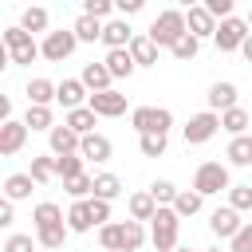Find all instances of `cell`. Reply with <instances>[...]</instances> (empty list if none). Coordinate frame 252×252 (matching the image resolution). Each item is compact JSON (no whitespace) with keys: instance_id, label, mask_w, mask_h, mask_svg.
<instances>
[{"instance_id":"32","label":"cell","mask_w":252,"mask_h":252,"mask_svg":"<svg viewBox=\"0 0 252 252\" xmlns=\"http://www.w3.org/2000/svg\"><path fill=\"white\" fill-rule=\"evenodd\" d=\"M47 24H51V16H47V8H39V4L20 12V28H24L28 35H35V32H43V35H47Z\"/></svg>"},{"instance_id":"1","label":"cell","mask_w":252,"mask_h":252,"mask_svg":"<svg viewBox=\"0 0 252 252\" xmlns=\"http://www.w3.org/2000/svg\"><path fill=\"white\" fill-rule=\"evenodd\" d=\"M146 224L142 220H110L98 228V244L102 252H138L146 244Z\"/></svg>"},{"instance_id":"41","label":"cell","mask_w":252,"mask_h":252,"mask_svg":"<svg viewBox=\"0 0 252 252\" xmlns=\"http://www.w3.org/2000/svg\"><path fill=\"white\" fill-rule=\"evenodd\" d=\"M67 224H55V228H43V232H35V240H39V248H47V252H59L63 244H67Z\"/></svg>"},{"instance_id":"31","label":"cell","mask_w":252,"mask_h":252,"mask_svg":"<svg viewBox=\"0 0 252 252\" xmlns=\"http://www.w3.org/2000/svg\"><path fill=\"white\" fill-rule=\"evenodd\" d=\"M24 126H28V130H43V134H51L59 122H55L51 106H28V110H24Z\"/></svg>"},{"instance_id":"29","label":"cell","mask_w":252,"mask_h":252,"mask_svg":"<svg viewBox=\"0 0 252 252\" xmlns=\"http://www.w3.org/2000/svg\"><path fill=\"white\" fill-rule=\"evenodd\" d=\"M28 173H32V181H35V185H51V181L59 177V169H55V154H35Z\"/></svg>"},{"instance_id":"37","label":"cell","mask_w":252,"mask_h":252,"mask_svg":"<svg viewBox=\"0 0 252 252\" xmlns=\"http://www.w3.org/2000/svg\"><path fill=\"white\" fill-rule=\"evenodd\" d=\"M197 51H201V39H197V35H189V32L169 47V55H173L177 63H193V59H197Z\"/></svg>"},{"instance_id":"22","label":"cell","mask_w":252,"mask_h":252,"mask_svg":"<svg viewBox=\"0 0 252 252\" xmlns=\"http://www.w3.org/2000/svg\"><path fill=\"white\" fill-rule=\"evenodd\" d=\"M102 63H106V71H110L114 79H130V75L138 71V63H134L130 47H122V51H106V55H102Z\"/></svg>"},{"instance_id":"24","label":"cell","mask_w":252,"mask_h":252,"mask_svg":"<svg viewBox=\"0 0 252 252\" xmlns=\"http://www.w3.org/2000/svg\"><path fill=\"white\" fill-rule=\"evenodd\" d=\"M248 126H252V114H248L244 106H232V110H224V114H220V130H224L228 138H244V134H248Z\"/></svg>"},{"instance_id":"11","label":"cell","mask_w":252,"mask_h":252,"mask_svg":"<svg viewBox=\"0 0 252 252\" xmlns=\"http://www.w3.org/2000/svg\"><path fill=\"white\" fill-rule=\"evenodd\" d=\"M24 142H28V126H24V118H8V122H0V158L20 154Z\"/></svg>"},{"instance_id":"39","label":"cell","mask_w":252,"mask_h":252,"mask_svg":"<svg viewBox=\"0 0 252 252\" xmlns=\"http://www.w3.org/2000/svg\"><path fill=\"white\" fill-rule=\"evenodd\" d=\"M177 193H181V189H177V185H173L169 177H158V181L150 185V197L158 201V209H165V205L173 209V201H177Z\"/></svg>"},{"instance_id":"17","label":"cell","mask_w":252,"mask_h":252,"mask_svg":"<svg viewBox=\"0 0 252 252\" xmlns=\"http://www.w3.org/2000/svg\"><path fill=\"white\" fill-rule=\"evenodd\" d=\"M205 98H209V110H213V114H224V110H232V106H240V102H236V83H228V79H220V83H213Z\"/></svg>"},{"instance_id":"40","label":"cell","mask_w":252,"mask_h":252,"mask_svg":"<svg viewBox=\"0 0 252 252\" xmlns=\"http://www.w3.org/2000/svg\"><path fill=\"white\" fill-rule=\"evenodd\" d=\"M63 189L71 193V201H91L94 197V173H83L75 181H63Z\"/></svg>"},{"instance_id":"30","label":"cell","mask_w":252,"mask_h":252,"mask_svg":"<svg viewBox=\"0 0 252 252\" xmlns=\"http://www.w3.org/2000/svg\"><path fill=\"white\" fill-rule=\"evenodd\" d=\"M224 158H228V165H240V169H248V165H252V134H244V138H228V150H224Z\"/></svg>"},{"instance_id":"12","label":"cell","mask_w":252,"mask_h":252,"mask_svg":"<svg viewBox=\"0 0 252 252\" xmlns=\"http://www.w3.org/2000/svg\"><path fill=\"white\" fill-rule=\"evenodd\" d=\"M98 118H122L126 114V94L122 91H98V94H91V102H87Z\"/></svg>"},{"instance_id":"7","label":"cell","mask_w":252,"mask_h":252,"mask_svg":"<svg viewBox=\"0 0 252 252\" xmlns=\"http://www.w3.org/2000/svg\"><path fill=\"white\" fill-rule=\"evenodd\" d=\"M217 130H220V114L201 110V114H193V118L181 126V138H185V146H205L209 138H217Z\"/></svg>"},{"instance_id":"20","label":"cell","mask_w":252,"mask_h":252,"mask_svg":"<svg viewBox=\"0 0 252 252\" xmlns=\"http://www.w3.org/2000/svg\"><path fill=\"white\" fill-rule=\"evenodd\" d=\"M63 126H71L79 138H87V134H98L94 126H98V114L91 110V106H79V110H67L63 114Z\"/></svg>"},{"instance_id":"18","label":"cell","mask_w":252,"mask_h":252,"mask_svg":"<svg viewBox=\"0 0 252 252\" xmlns=\"http://www.w3.org/2000/svg\"><path fill=\"white\" fill-rule=\"evenodd\" d=\"M79 79H83V87H87L91 94H98V91H114V75L106 71V63H94V59H91V63L83 67Z\"/></svg>"},{"instance_id":"10","label":"cell","mask_w":252,"mask_h":252,"mask_svg":"<svg viewBox=\"0 0 252 252\" xmlns=\"http://www.w3.org/2000/svg\"><path fill=\"white\" fill-rule=\"evenodd\" d=\"M240 228H244V220H240V213H236L232 205H220V209H213V217H209V232H213L217 240H232Z\"/></svg>"},{"instance_id":"49","label":"cell","mask_w":252,"mask_h":252,"mask_svg":"<svg viewBox=\"0 0 252 252\" xmlns=\"http://www.w3.org/2000/svg\"><path fill=\"white\" fill-rule=\"evenodd\" d=\"M12 220H16V205H12V201H0V224L8 228Z\"/></svg>"},{"instance_id":"16","label":"cell","mask_w":252,"mask_h":252,"mask_svg":"<svg viewBox=\"0 0 252 252\" xmlns=\"http://www.w3.org/2000/svg\"><path fill=\"white\" fill-rule=\"evenodd\" d=\"M79 146H83V138H79V134H75L71 126H63V122H59V126H55V130L47 134V150H51L55 158H67V154H79Z\"/></svg>"},{"instance_id":"48","label":"cell","mask_w":252,"mask_h":252,"mask_svg":"<svg viewBox=\"0 0 252 252\" xmlns=\"http://www.w3.org/2000/svg\"><path fill=\"white\" fill-rule=\"evenodd\" d=\"M114 8L122 16H134V12H142V0H114Z\"/></svg>"},{"instance_id":"43","label":"cell","mask_w":252,"mask_h":252,"mask_svg":"<svg viewBox=\"0 0 252 252\" xmlns=\"http://www.w3.org/2000/svg\"><path fill=\"white\" fill-rule=\"evenodd\" d=\"M228 205L236 213H252V185H232L228 189Z\"/></svg>"},{"instance_id":"15","label":"cell","mask_w":252,"mask_h":252,"mask_svg":"<svg viewBox=\"0 0 252 252\" xmlns=\"http://www.w3.org/2000/svg\"><path fill=\"white\" fill-rule=\"evenodd\" d=\"M55 102H59L63 110H79V106L91 102V91L83 87V79H63L59 91H55Z\"/></svg>"},{"instance_id":"38","label":"cell","mask_w":252,"mask_h":252,"mask_svg":"<svg viewBox=\"0 0 252 252\" xmlns=\"http://www.w3.org/2000/svg\"><path fill=\"white\" fill-rule=\"evenodd\" d=\"M138 150L142 158H161L169 150V134H138Z\"/></svg>"},{"instance_id":"27","label":"cell","mask_w":252,"mask_h":252,"mask_svg":"<svg viewBox=\"0 0 252 252\" xmlns=\"http://www.w3.org/2000/svg\"><path fill=\"white\" fill-rule=\"evenodd\" d=\"M158 51H161V47H158L146 32H142V35H134V43H130V55H134V63H138V67H158Z\"/></svg>"},{"instance_id":"45","label":"cell","mask_w":252,"mask_h":252,"mask_svg":"<svg viewBox=\"0 0 252 252\" xmlns=\"http://www.w3.org/2000/svg\"><path fill=\"white\" fill-rule=\"evenodd\" d=\"M228 252H252V220H244V228L228 240Z\"/></svg>"},{"instance_id":"35","label":"cell","mask_w":252,"mask_h":252,"mask_svg":"<svg viewBox=\"0 0 252 252\" xmlns=\"http://www.w3.org/2000/svg\"><path fill=\"white\" fill-rule=\"evenodd\" d=\"M71 32H75L79 43H94V39H102V24L91 20V16H83V12H79V20L71 24Z\"/></svg>"},{"instance_id":"2","label":"cell","mask_w":252,"mask_h":252,"mask_svg":"<svg viewBox=\"0 0 252 252\" xmlns=\"http://www.w3.org/2000/svg\"><path fill=\"white\" fill-rule=\"evenodd\" d=\"M0 43H4V51L12 55V63L16 67H32L43 51H39V43H35V35H28L20 24H12V28H4L0 32Z\"/></svg>"},{"instance_id":"51","label":"cell","mask_w":252,"mask_h":252,"mask_svg":"<svg viewBox=\"0 0 252 252\" xmlns=\"http://www.w3.org/2000/svg\"><path fill=\"white\" fill-rule=\"evenodd\" d=\"M173 252H197V248H189V244H177V248H173Z\"/></svg>"},{"instance_id":"28","label":"cell","mask_w":252,"mask_h":252,"mask_svg":"<svg viewBox=\"0 0 252 252\" xmlns=\"http://www.w3.org/2000/svg\"><path fill=\"white\" fill-rule=\"evenodd\" d=\"M67 228H71V232H91V228H98L94 217H91V201H71V209H67Z\"/></svg>"},{"instance_id":"14","label":"cell","mask_w":252,"mask_h":252,"mask_svg":"<svg viewBox=\"0 0 252 252\" xmlns=\"http://www.w3.org/2000/svg\"><path fill=\"white\" fill-rule=\"evenodd\" d=\"M102 43H106V51H122V47L134 43V28H130L122 16H114V20L102 24Z\"/></svg>"},{"instance_id":"52","label":"cell","mask_w":252,"mask_h":252,"mask_svg":"<svg viewBox=\"0 0 252 252\" xmlns=\"http://www.w3.org/2000/svg\"><path fill=\"white\" fill-rule=\"evenodd\" d=\"M244 20H248V32H252V8H248V16H244Z\"/></svg>"},{"instance_id":"9","label":"cell","mask_w":252,"mask_h":252,"mask_svg":"<svg viewBox=\"0 0 252 252\" xmlns=\"http://www.w3.org/2000/svg\"><path fill=\"white\" fill-rule=\"evenodd\" d=\"M75 47H79V39H75V32H71V28L47 32V35H43V43H39V51H43V59H47V63H63V59H71V55H75Z\"/></svg>"},{"instance_id":"36","label":"cell","mask_w":252,"mask_h":252,"mask_svg":"<svg viewBox=\"0 0 252 252\" xmlns=\"http://www.w3.org/2000/svg\"><path fill=\"white\" fill-rule=\"evenodd\" d=\"M55 169H59V181H75L87 173V161L83 154H67V158H55Z\"/></svg>"},{"instance_id":"3","label":"cell","mask_w":252,"mask_h":252,"mask_svg":"<svg viewBox=\"0 0 252 252\" xmlns=\"http://www.w3.org/2000/svg\"><path fill=\"white\" fill-rule=\"evenodd\" d=\"M185 32H189L185 12H181V8H165V12H158V16H154V24H150V32H146V35H150L158 47H173Z\"/></svg>"},{"instance_id":"23","label":"cell","mask_w":252,"mask_h":252,"mask_svg":"<svg viewBox=\"0 0 252 252\" xmlns=\"http://www.w3.org/2000/svg\"><path fill=\"white\" fill-rule=\"evenodd\" d=\"M55 91H59V83H51V79H32V83L24 87L28 106H51V102H55Z\"/></svg>"},{"instance_id":"19","label":"cell","mask_w":252,"mask_h":252,"mask_svg":"<svg viewBox=\"0 0 252 252\" xmlns=\"http://www.w3.org/2000/svg\"><path fill=\"white\" fill-rule=\"evenodd\" d=\"M55 224H67V213H63L55 201H39V205L32 209V228L43 232V228H55Z\"/></svg>"},{"instance_id":"6","label":"cell","mask_w":252,"mask_h":252,"mask_svg":"<svg viewBox=\"0 0 252 252\" xmlns=\"http://www.w3.org/2000/svg\"><path fill=\"white\" fill-rule=\"evenodd\" d=\"M130 126L138 134H169L173 130V110H165V106H134L130 110Z\"/></svg>"},{"instance_id":"42","label":"cell","mask_w":252,"mask_h":252,"mask_svg":"<svg viewBox=\"0 0 252 252\" xmlns=\"http://www.w3.org/2000/svg\"><path fill=\"white\" fill-rule=\"evenodd\" d=\"M114 0H87L83 4V16H91V20H98V24H106V20H114Z\"/></svg>"},{"instance_id":"46","label":"cell","mask_w":252,"mask_h":252,"mask_svg":"<svg viewBox=\"0 0 252 252\" xmlns=\"http://www.w3.org/2000/svg\"><path fill=\"white\" fill-rule=\"evenodd\" d=\"M205 8L213 12V20H217V24L232 16V0H205Z\"/></svg>"},{"instance_id":"26","label":"cell","mask_w":252,"mask_h":252,"mask_svg":"<svg viewBox=\"0 0 252 252\" xmlns=\"http://www.w3.org/2000/svg\"><path fill=\"white\" fill-rule=\"evenodd\" d=\"M126 209H130V220H142V224L158 217V201L150 197V189H142V193H130Z\"/></svg>"},{"instance_id":"13","label":"cell","mask_w":252,"mask_h":252,"mask_svg":"<svg viewBox=\"0 0 252 252\" xmlns=\"http://www.w3.org/2000/svg\"><path fill=\"white\" fill-rule=\"evenodd\" d=\"M185 24H189V35H197V39H213L217 35V20H213V12L205 4H189Z\"/></svg>"},{"instance_id":"5","label":"cell","mask_w":252,"mask_h":252,"mask_svg":"<svg viewBox=\"0 0 252 252\" xmlns=\"http://www.w3.org/2000/svg\"><path fill=\"white\" fill-rule=\"evenodd\" d=\"M177 236H181V217L165 205V209H158V217L150 220V244L158 248V252H173L177 248Z\"/></svg>"},{"instance_id":"44","label":"cell","mask_w":252,"mask_h":252,"mask_svg":"<svg viewBox=\"0 0 252 252\" xmlns=\"http://www.w3.org/2000/svg\"><path fill=\"white\" fill-rule=\"evenodd\" d=\"M4 252H39V240H32L28 232H12L4 240Z\"/></svg>"},{"instance_id":"25","label":"cell","mask_w":252,"mask_h":252,"mask_svg":"<svg viewBox=\"0 0 252 252\" xmlns=\"http://www.w3.org/2000/svg\"><path fill=\"white\" fill-rule=\"evenodd\" d=\"M32 189H35V181H32V173H8L4 177V201H28L32 197Z\"/></svg>"},{"instance_id":"54","label":"cell","mask_w":252,"mask_h":252,"mask_svg":"<svg viewBox=\"0 0 252 252\" xmlns=\"http://www.w3.org/2000/svg\"><path fill=\"white\" fill-rule=\"evenodd\" d=\"M39 252H47V248H39Z\"/></svg>"},{"instance_id":"47","label":"cell","mask_w":252,"mask_h":252,"mask_svg":"<svg viewBox=\"0 0 252 252\" xmlns=\"http://www.w3.org/2000/svg\"><path fill=\"white\" fill-rule=\"evenodd\" d=\"M91 217H94V224L102 228V224H110V201H94L91 197Z\"/></svg>"},{"instance_id":"34","label":"cell","mask_w":252,"mask_h":252,"mask_svg":"<svg viewBox=\"0 0 252 252\" xmlns=\"http://www.w3.org/2000/svg\"><path fill=\"white\" fill-rule=\"evenodd\" d=\"M201 205H205V197H201L197 189H181V193H177V201H173V213L185 220V217H197V213H201Z\"/></svg>"},{"instance_id":"53","label":"cell","mask_w":252,"mask_h":252,"mask_svg":"<svg viewBox=\"0 0 252 252\" xmlns=\"http://www.w3.org/2000/svg\"><path fill=\"white\" fill-rule=\"evenodd\" d=\"M205 252H228V248H205Z\"/></svg>"},{"instance_id":"4","label":"cell","mask_w":252,"mask_h":252,"mask_svg":"<svg viewBox=\"0 0 252 252\" xmlns=\"http://www.w3.org/2000/svg\"><path fill=\"white\" fill-rule=\"evenodd\" d=\"M193 189L201 197H217V193H228L232 189V177H228V165L224 161H201L197 173H193Z\"/></svg>"},{"instance_id":"8","label":"cell","mask_w":252,"mask_h":252,"mask_svg":"<svg viewBox=\"0 0 252 252\" xmlns=\"http://www.w3.org/2000/svg\"><path fill=\"white\" fill-rule=\"evenodd\" d=\"M248 35H252V32H248V20H240V16H228V20H220V24H217V35H213V43H217V51H240Z\"/></svg>"},{"instance_id":"50","label":"cell","mask_w":252,"mask_h":252,"mask_svg":"<svg viewBox=\"0 0 252 252\" xmlns=\"http://www.w3.org/2000/svg\"><path fill=\"white\" fill-rule=\"evenodd\" d=\"M240 55H244V59H248V63H252V35H248V39H244V47H240Z\"/></svg>"},{"instance_id":"33","label":"cell","mask_w":252,"mask_h":252,"mask_svg":"<svg viewBox=\"0 0 252 252\" xmlns=\"http://www.w3.org/2000/svg\"><path fill=\"white\" fill-rule=\"evenodd\" d=\"M122 197V177L118 173H94V201H114Z\"/></svg>"},{"instance_id":"21","label":"cell","mask_w":252,"mask_h":252,"mask_svg":"<svg viewBox=\"0 0 252 252\" xmlns=\"http://www.w3.org/2000/svg\"><path fill=\"white\" fill-rule=\"evenodd\" d=\"M79 154H83V161H110L114 146H110V138H106V134H87V138H83V146H79Z\"/></svg>"}]
</instances>
